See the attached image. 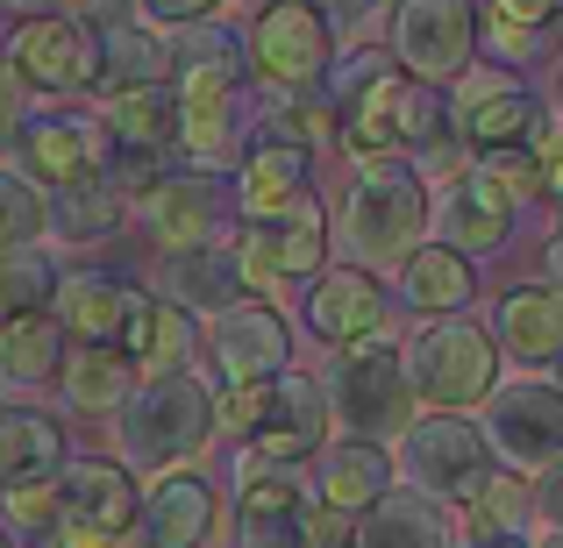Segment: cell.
Returning a JSON list of instances; mask_svg holds the SVG:
<instances>
[{
  "label": "cell",
  "instance_id": "1",
  "mask_svg": "<svg viewBox=\"0 0 563 548\" xmlns=\"http://www.w3.org/2000/svg\"><path fill=\"white\" fill-rule=\"evenodd\" d=\"M214 441V384L200 370L136 378V392L114 413V463L122 470H186Z\"/></svg>",
  "mask_w": 563,
  "mask_h": 548
},
{
  "label": "cell",
  "instance_id": "2",
  "mask_svg": "<svg viewBox=\"0 0 563 548\" xmlns=\"http://www.w3.org/2000/svg\"><path fill=\"white\" fill-rule=\"evenodd\" d=\"M428 206L435 200L413 179V165L372 157V165H357V179L343 192L335 235H343V249L357 257V271H399V264L428 243Z\"/></svg>",
  "mask_w": 563,
  "mask_h": 548
},
{
  "label": "cell",
  "instance_id": "3",
  "mask_svg": "<svg viewBox=\"0 0 563 548\" xmlns=\"http://www.w3.org/2000/svg\"><path fill=\"white\" fill-rule=\"evenodd\" d=\"M399 364H407L413 406H428V413H471L499 384V349L471 314L421 321V335L399 349Z\"/></svg>",
  "mask_w": 563,
  "mask_h": 548
},
{
  "label": "cell",
  "instance_id": "4",
  "mask_svg": "<svg viewBox=\"0 0 563 548\" xmlns=\"http://www.w3.org/2000/svg\"><path fill=\"white\" fill-rule=\"evenodd\" d=\"M321 392H329V427H343L350 441H378L385 449V441L413 421L407 364H399L393 335H372V343H357V349H335Z\"/></svg>",
  "mask_w": 563,
  "mask_h": 548
},
{
  "label": "cell",
  "instance_id": "5",
  "mask_svg": "<svg viewBox=\"0 0 563 548\" xmlns=\"http://www.w3.org/2000/svg\"><path fill=\"white\" fill-rule=\"evenodd\" d=\"M385 456H393V478L407 484V492H428V499H442V506H464L499 470L471 413H413Z\"/></svg>",
  "mask_w": 563,
  "mask_h": 548
},
{
  "label": "cell",
  "instance_id": "6",
  "mask_svg": "<svg viewBox=\"0 0 563 548\" xmlns=\"http://www.w3.org/2000/svg\"><path fill=\"white\" fill-rule=\"evenodd\" d=\"M235 271H243L250 300H272V292H300L307 278L329 271V214L321 200H292L286 214L243 221V243H235Z\"/></svg>",
  "mask_w": 563,
  "mask_h": 548
},
{
  "label": "cell",
  "instance_id": "7",
  "mask_svg": "<svg viewBox=\"0 0 563 548\" xmlns=\"http://www.w3.org/2000/svg\"><path fill=\"white\" fill-rule=\"evenodd\" d=\"M478 435L493 463L507 470H550L563 456V384L556 378H499L478 406Z\"/></svg>",
  "mask_w": 563,
  "mask_h": 548
},
{
  "label": "cell",
  "instance_id": "8",
  "mask_svg": "<svg viewBox=\"0 0 563 548\" xmlns=\"http://www.w3.org/2000/svg\"><path fill=\"white\" fill-rule=\"evenodd\" d=\"M243 57L257 65L264 93H314L321 71L335 65V29H329V14H314L307 0H272V8H257V22H250Z\"/></svg>",
  "mask_w": 563,
  "mask_h": 548
},
{
  "label": "cell",
  "instance_id": "9",
  "mask_svg": "<svg viewBox=\"0 0 563 548\" xmlns=\"http://www.w3.org/2000/svg\"><path fill=\"white\" fill-rule=\"evenodd\" d=\"M478 57V0H399L393 14V65L421 86L450 93Z\"/></svg>",
  "mask_w": 563,
  "mask_h": 548
},
{
  "label": "cell",
  "instance_id": "10",
  "mask_svg": "<svg viewBox=\"0 0 563 548\" xmlns=\"http://www.w3.org/2000/svg\"><path fill=\"white\" fill-rule=\"evenodd\" d=\"M200 357H207L221 392L264 384V378H278V370H292V328L272 300H235V306H221V314H207Z\"/></svg>",
  "mask_w": 563,
  "mask_h": 548
},
{
  "label": "cell",
  "instance_id": "11",
  "mask_svg": "<svg viewBox=\"0 0 563 548\" xmlns=\"http://www.w3.org/2000/svg\"><path fill=\"white\" fill-rule=\"evenodd\" d=\"M314 513L307 463H235V548H307Z\"/></svg>",
  "mask_w": 563,
  "mask_h": 548
},
{
  "label": "cell",
  "instance_id": "12",
  "mask_svg": "<svg viewBox=\"0 0 563 548\" xmlns=\"http://www.w3.org/2000/svg\"><path fill=\"white\" fill-rule=\"evenodd\" d=\"M321 441H329V392H321V378L278 370V378L264 384L257 427L243 435V463H292L300 470Z\"/></svg>",
  "mask_w": 563,
  "mask_h": 548
},
{
  "label": "cell",
  "instance_id": "13",
  "mask_svg": "<svg viewBox=\"0 0 563 548\" xmlns=\"http://www.w3.org/2000/svg\"><path fill=\"white\" fill-rule=\"evenodd\" d=\"M385 286L372 271H357V264H329L321 278H307L300 286V328L314 335L321 349H357L385 335Z\"/></svg>",
  "mask_w": 563,
  "mask_h": 548
},
{
  "label": "cell",
  "instance_id": "14",
  "mask_svg": "<svg viewBox=\"0 0 563 548\" xmlns=\"http://www.w3.org/2000/svg\"><path fill=\"white\" fill-rule=\"evenodd\" d=\"M450 114H456V136L471 143V157L507 150V143H528L542 128V100L528 93L507 65H499V71H464L456 93H450Z\"/></svg>",
  "mask_w": 563,
  "mask_h": 548
},
{
  "label": "cell",
  "instance_id": "15",
  "mask_svg": "<svg viewBox=\"0 0 563 548\" xmlns=\"http://www.w3.org/2000/svg\"><path fill=\"white\" fill-rule=\"evenodd\" d=\"M57 527H100V535H136L143 484L136 470H122L114 456H65V470L51 478Z\"/></svg>",
  "mask_w": 563,
  "mask_h": 548
},
{
  "label": "cell",
  "instance_id": "16",
  "mask_svg": "<svg viewBox=\"0 0 563 548\" xmlns=\"http://www.w3.org/2000/svg\"><path fill=\"white\" fill-rule=\"evenodd\" d=\"M221 521H229V506H221V492L200 470H165L136 506V541L143 548H214Z\"/></svg>",
  "mask_w": 563,
  "mask_h": 548
},
{
  "label": "cell",
  "instance_id": "17",
  "mask_svg": "<svg viewBox=\"0 0 563 548\" xmlns=\"http://www.w3.org/2000/svg\"><path fill=\"white\" fill-rule=\"evenodd\" d=\"M136 206H143V221H151V235L165 249H192V243H221L235 186H221V171H165Z\"/></svg>",
  "mask_w": 563,
  "mask_h": 548
},
{
  "label": "cell",
  "instance_id": "18",
  "mask_svg": "<svg viewBox=\"0 0 563 548\" xmlns=\"http://www.w3.org/2000/svg\"><path fill=\"white\" fill-rule=\"evenodd\" d=\"M14 150H22V179L29 186H71V179H93L100 157H108V128H100V114H29V128L14 136Z\"/></svg>",
  "mask_w": 563,
  "mask_h": 548
},
{
  "label": "cell",
  "instance_id": "19",
  "mask_svg": "<svg viewBox=\"0 0 563 548\" xmlns=\"http://www.w3.org/2000/svg\"><path fill=\"white\" fill-rule=\"evenodd\" d=\"M8 65L36 93H86L93 86V22H79V14H36V22L14 29Z\"/></svg>",
  "mask_w": 563,
  "mask_h": 548
},
{
  "label": "cell",
  "instance_id": "20",
  "mask_svg": "<svg viewBox=\"0 0 563 548\" xmlns=\"http://www.w3.org/2000/svg\"><path fill=\"white\" fill-rule=\"evenodd\" d=\"M307 484H314V506L321 513H343V521H364V513L378 506L385 492H393V456L378 449V441H321L314 456H307Z\"/></svg>",
  "mask_w": 563,
  "mask_h": 548
},
{
  "label": "cell",
  "instance_id": "21",
  "mask_svg": "<svg viewBox=\"0 0 563 548\" xmlns=\"http://www.w3.org/2000/svg\"><path fill=\"white\" fill-rule=\"evenodd\" d=\"M493 349L528 370L563 364V292L556 286H507L493 300Z\"/></svg>",
  "mask_w": 563,
  "mask_h": 548
},
{
  "label": "cell",
  "instance_id": "22",
  "mask_svg": "<svg viewBox=\"0 0 563 548\" xmlns=\"http://www.w3.org/2000/svg\"><path fill=\"white\" fill-rule=\"evenodd\" d=\"M136 300H143V286H129V278H114V271H65L51 286V321L65 335H79V343H122V328H129V314H136Z\"/></svg>",
  "mask_w": 563,
  "mask_h": 548
},
{
  "label": "cell",
  "instance_id": "23",
  "mask_svg": "<svg viewBox=\"0 0 563 548\" xmlns=\"http://www.w3.org/2000/svg\"><path fill=\"white\" fill-rule=\"evenodd\" d=\"M514 214H521V206H514L507 192L485 186L478 171H464V179L442 192V206H428V228H435L442 249H456V257H478V249H507Z\"/></svg>",
  "mask_w": 563,
  "mask_h": 548
},
{
  "label": "cell",
  "instance_id": "24",
  "mask_svg": "<svg viewBox=\"0 0 563 548\" xmlns=\"http://www.w3.org/2000/svg\"><path fill=\"white\" fill-rule=\"evenodd\" d=\"M243 36L221 22H186L165 43V86L172 93H243Z\"/></svg>",
  "mask_w": 563,
  "mask_h": 548
},
{
  "label": "cell",
  "instance_id": "25",
  "mask_svg": "<svg viewBox=\"0 0 563 548\" xmlns=\"http://www.w3.org/2000/svg\"><path fill=\"white\" fill-rule=\"evenodd\" d=\"M157 292L172 306H186L192 321L221 314V306L250 300L243 271H235V243H192V249H165V271H157Z\"/></svg>",
  "mask_w": 563,
  "mask_h": 548
},
{
  "label": "cell",
  "instance_id": "26",
  "mask_svg": "<svg viewBox=\"0 0 563 548\" xmlns=\"http://www.w3.org/2000/svg\"><path fill=\"white\" fill-rule=\"evenodd\" d=\"M357 548H464V521H456V506H442V499L393 484V492L364 513Z\"/></svg>",
  "mask_w": 563,
  "mask_h": 548
},
{
  "label": "cell",
  "instance_id": "27",
  "mask_svg": "<svg viewBox=\"0 0 563 548\" xmlns=\"http://www.w3.org/2000/svg\"><path fill=\"white\" fill-rule=\"evenodd\" d=\"M114 349H122V357L136 364L143 378H165V370H192V364H200V321H192L186 306H172V300H157V292H143Z\"/></svg>",
  "mask_w": 563,
  "mask_h": 548
},
{
  "label": "cell",
  "instance_id": "28",
  "mask_svg": "<svg viewBox=\"0 0 563 548\" xmlns=\"http://www.w3.org/2000/svg\"><path fill=\"white\" fill-rule=\"evenodd\" d=\"M65 427L43 406H0V492H36L65 470Z\"/></svg>",
  "mask_w": 563,
  "mask_h": 548
},
{
  "label": "cell",
  "instance_id": "29",
  "mask_svg": "<svg viewBox=\"0 0 563 548\" xmlns=\"http://www.w3.org/2000/svg\"><path fill=\"white\" fill-rule=\"evenodd\" d=\"M192 171H221L250 150V108L243 93H179V143Z\"/></svg>",
  "mask_w": 563,
  "mask_h": 548
},
{
  "label": "cell",
  "instance_id": "30",
  "mask_svg": "<svg viewBox=\"0 0 563 548\" xmlns=\"http://www.w3.org/2000/svg\"><path fill=\"white\" fill-rule=\"evenodd\" d=\"M93 86H108V93L165 86V36L143 14H108L93 29Z\"/></svg>",
  "mask_w": 563,
  "mask_h": 548
},
{
  "label": "cell",
  "instance_id": "31",
  "mask_svg": "<svg viewBox=\"0 0 563 548\" xmlns=\"http://www.w3.org/2000/svg\"><path fill=\"white\" fill-rule=\"evenodd\" d=\"M122 214H129V200L100 179V171H93V179H71V186H51V192H43V235H51V243H65V249L108 243V235L122 228Z\"/></svg>",
  "mask_w": 563,
  "mask_h": 548
},
{
  "label": "cell",
  "instance_id": "32",
  "mask_svg": "<svg viewBox=\"0 0 563 548\" xmlns=\"http://www.w3.org/2000/svg\"><path fill=\"white\" fill-rule=\"evenodd\" d=\"M314 179V157L307 150H286V143H250L243 150V179H235V206L243 221H264V214H286L292 200H307Z\"/></svg>",
  "mask_w": 563,
  "mask_h": 548
},
{
  "label": "cell",
  "instance_id": "33",
  "mask_svg": "<svg viewBox=\"0 0 563 548\" xmlns=\"http://www.w3.org/2000/svg\"><path fill=\"white\" fill-rule=\"evenodd\" d=\"M399 300H407L413 314H428V321L464 314V306L478 300V271H471V257H456V249L421 243L407 264H399Z\"/></svg>",
  "mask_w": 563,
  "mask_h": 548
},
{
  "label": "cell",
  "instance_id": "34",
  "mask_svg": "<svg viewBox=\"0 0 563 548\" xmlns=\"http://www.w3.org/2000/svg\"><path fill=\"white\" fill-rule=\"evenodd\" d=\"M100 128H108V143H122V150L165 157L172 143H179V93H172V86H129V93H108L100 100Z\"/></svg>",
  "mask_w": 563,
  "mask_h": 548
},
{
  "label": "cell",
  "instance_id": "35",
  "mask_svg": "<svg viewBox=\"0 0 563 548\" xmlns=\"http://www.w3.org/2000/svg\"><path fill=\"white\" fill-rule=\"evenodd\" d=\"M57 378H65V406L71 413H122V399L136 392V364L122 357V349H108V343H79V349H65V364H57Z\"/></svg>",
  "mask_w": 563,
  "mask_h": 548
},
{
  "label": "cell",
  "instance_id": "36",
  "mask_svg": "<svg viewBox=\"0 0 563 548\" xmlns=\"http://www.w3.org/2000/svg\"><path fill=\"white\" fill-rule=\"evenodd\" d=\"M57 364H65V328L51 321V306L0 321V384H43Z\"/></svg>",
  "mask_w": 563,
  "mask_h": 548
},
{
  "label": "cell",
  "instance_id": "37",
  "mask_svg": "<svg viewBox=\"0 0 563 548\" xmlns=\"http://www.w3.org/2000/svg\"><path fill=\"white\" fill-rule=\"evenodd\" d=\"M250 128H257V143H286V150H307V157L335 143V122L321 108V93H264Z\"/></svg>",
  "mask_w": 563,
  "mask_h": 548
},
{
  "label": "cell",
  "instance_id": "38",
  "mask_svg": "<svg viewBox=\"0 0 563 548\" xmlns=\"http://www.w3.org/2000/svg\"><path fill=\"white\" fill-rule=\"evenodd\" d=\"M550 22H563V0H485V43H493V57H507V65L536 57Z\"/></svg>",
  "mask_w": 563,
  "mask_h": 548
},
{
  "label": "cell",
  "instance_id": "39",
  "mask_svg": "<svg viewBox=\"0 0 563 548\" xmlns=\"http://www.w3.org/2000/svg\"><path fill=\"white\" fill-rule=\"evenodd\" d=\"M464 535H528V521H536V506H528V478H514V470H493V478L478 484V492L464 499Z\"/></svg>",
  "mask_w": 563,
  "mask_h": 548
},
{
  "label": "cell",
  "instance_id": "40",
  "mask_svg": "<svg viewBox=\"0 0 563 548\" xmlns=\"http://www.w3.org/2000/svg\"><path fill=\"white\" fill-rule=\"evenodd\" d=\"M51 286H57L51 249H8V257H0V321L51 306Z\"/></svg>",
  "mask_w": 563,
  "mask_h": 548
},
{
  "label": "cell",
  "instance_id": "41",
  "mask_svg": "<svg viewBox=\"0 0 563 548\" xmlns=\"http://www.w3.org/2000/svg\"><path fill=\"white\" fill-rule=\"evenodd\" d=\"M43 243V192L22 171H0V257Z\"/></svg>",
  "mask_w": 563,
  "mask_h": 548
},
{
  "label": "cell",
  "instance_id": "42",
  "mask_svg": "<svg viewBox=\"0 0 563 548\" xmlns=\"http://www.w3.org/2000/svg\"><path fill=\"white\" fill-rule=\"evenodd\" d=\"M471 171H478L485 186H499L514 206H521V200H536V192H542V157L528 150V143H507V150H485V157H471Z\"/></svg>",
  "mask_w": 563,
  "mask_h": 548
},
{
  "label": "cell",
  "instance_id": "43",
  "mask_svg": "<svg viewBox=\"0 0 563 548\" xmlns=\"http://www.w3.org/2000/svg\"><path fill=\"white\" fill-rule=\"evenodd\" d=\"M29 114H36V86L22 79V71L0 57V143H14L29 128Z\"/></svg>",
  "mask_w": 563,
  "mask_h": 548
},
{
  "label": "cell",
  "instance_id": "44",
  "mask_svg": "<svg viewBox=\"0 0 563 548\" xmlns=\"http://www.w3.org/2000/svg\"><path fill=\"white\" fill-rule=\"evenodd\" d=\"M221 0H136V14L151 29H186V22H214Z\"/></svg>",
  "mask_w": 563,
  "mask_h": 548
},
{
  "label": "cell",
  "instance_id": "45",
  "mask_svg": "<svg viewBox=\"0 0 563 548\" xmlns=\"http://www.w3.org/2000/svg\"><path fill=\"white\" fill-rule=\"evenodd\" d=\"M528 506H536L542 527H563V456H556L550 470H536V478H528Z\"/></svg>",
  "mask_w": 563,
  "mask_h": 548
},
{
  "label": "cell",
  "instance_id": "46",
  "mask_svg": "<svg viewBox=\"0 0 563 548\" xmlns=\"http://www.w3.org/2000/svg\"><path fill=\"white\" fill-rule=\"evenodd\" d=\"M8 513L22 527H36V535H51L57 527V499H51V484H36V492H8Z\"/></svg>",
  "mask_w": 563,
  "mask_h": 548
},
{
  "label": "cell",
  "instance_id": "47",
  "mask_svg": "<svg viewBox=\"0 0 563 548\" xmlns=\"http://www.w3.org/2000/svg\"><path fill=\"white\" fill-rule=\"evenodd\" d=\"M307 548H357V521H343V513H314Z\"/></svg>",
  "mask_w": 563,
  "mask_h": 548
},
{
  "label": "cell",
  "instance_id": "48",
  "mask_svg": "<svg viewBox=\"0 0 563 548\" xmlns=\"http://www.w3.org/2000/svg\"><path fill=\"white\" fill-rule=\"evenodd\" d=\"M314 14H329V29H343V22H364L372 8H385V0H307Z\"/></svg>",
  "mask_w": 563,
  "mask_h": 548
},
{
  "label": "cell",
  "instance_id": "49",
  "mask_svg": "<svg viewBox=\"0 0 563 548\" xmlns=\"http://www.w3.org/2000/svg\"><path fill=\"white\" fill-rule=\"evenodd\" d=\"M542 271H550V286L563 292V214L550 221V243H542Z\"/></svg>",
  "mask_w": 563,
  "mask_h": 548
},
{
  "label": "cell",
  "instance_id": "50",
  "mask_svg": "<svg viewBox=\"0 0 563 548\" xmlns=\"http://www.w3.org/2000/svg\"><path fill=\"white\" fill-rule=\"evenodd\" d=\"M542 192H550V200H556V214H563V157H556L550 171H542Z\"/></svg>",
  "mask_w": 563,
  "mask_h": 548
},
{
  "label": "cell",
  "instance_id": "51",
  "mask_svg": "<svg viewBox=\"0 0 563 548\" xmlns=\"http://www.w3.org/2000/svg\"><path fill=\"white\" fill-rule=\"evenodd\" d=\"M478 548H536V541H528V535H485Z\"/></svg>",
  "mask_w": 563,
  "mask_h": 548
},
{
  "label": "cell",
  "instance_id": "52",
  "mask_svg": "<svg viewBox=\"0 0 563 548\" xmlns=\"http://www.w3.org/2000/svg\"><path fill=\"white\" fill-rule=\"evenodd\" d=\"M536 548H563V527H550V535H542V541H536Z\"/></svg>",
  "mask_w": 563,
  "mask_h": 548
},
{
  "label": "cell",
  "instance_id": "53",
  "mask_svg": "<svg viewBox=\"0 0 563 548\" xmlns=\"http://www.w3.org/2000/svg\"><path fill=\"white\" fill-rule=\"evenodd\" d=\"M51 8H100V0H51Z\"/></svg>",
  "mask_w": 563,
  "mask_h": 548
},
{
  "label": "cell",
  "instance_id": "54",
  "mask_svg": "<svg viewBox=\"0 0 563 548\" xmlns=\"http://www.w3.org/2000/svg\"><path fill=\"white\" fill-rule=\"evenodd\" d=\"M235 8H250V14H257V8H272V0H235Z\"/></svg>",
  "mask_w": 563,
  "mask_h": 548
},
{
  "label": "cell",
  "instance_id": "55",
  "mask_svg": "<svg viewBox=\"0 0 563 548\" xmlns=\"http://www.w3.org/2000/svg\"><path fill=\"white\" fill-rule=\"evenodd\" d=\"M0 548H14V535H8V527H0Z\"/></svg>",
  "mask_w": 563,
  "mask_h": 548
}]
</instances>
